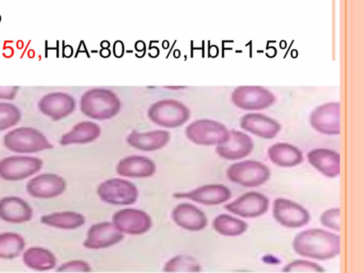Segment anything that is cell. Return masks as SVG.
Returning a JSON list of instances; mask_svg holds the SVG:
<instances>
[{
  "instance_id": "1",
  "label": "cell",
  "mask_w": 364,
  "mask_h": 273,
  "mask_svg": "<svg viewBox=\"0 0 364 273\" xmlns=\"http://www.w3.org/2000/svg\"><path fill=\"white\" fill-rule=\"evenodd\" d=\"M292 247L301 257L327 260L340 254L341 238L338 235L323 229L310 228L294 237Z\"/></svg>"
},
{
  "instance_id": "19",
  "label": "cell",
  "mask_w": 364,
  "mask_h": 273,
  "mask_svg": "<svg viewBox=\"0 0 364 273\" xmlns=\"http://www.w3.org/2000/svg\"><path fill=\"white\" fill-rule=\"evenodd\" d=\"M40 111L54 121L68 116L75 109V102L72 96L61 92L44 95L38 104Z\"/></svg>"
},
{
  "instance_id": "28",
  "label": "cell",
  "mask_w": 364,
  "mask_h": 273,
  "mask_svg": "<svg viewBox=\"0 0 364 273\" xmlns=\"http://www.w3.org/2000/svg\"><path fill=\"white\" fill-rule=\"evenodd\" d=\"M43 224L63 230H75L82 226L85 218L74 211L56 212L41 218Z\"/></svg>"
},
{
  "instance_id": "3",
  "label": "cell",
  "mask_w": 364,
  "mask_h": 273,
  "mask_svg": "<svg viewBox=\"0 0 364 273\" xmlns=\"http://www.w3.org/2000/svg\"><path fill=\"white\" fill-rule=\"evenodd\" d=\"M119 108L118 98L106 90H90L82 96L80 100L82 112L94 119H109L118 113Z\"/></svg>"
},
{
  "instance_id": "2",
  "label": "cell",
  "mask_w": 364,
  "mask_h": 273,
  "mask_svg": "<svg viewBox=\"0 0 364 273\" xmlns=\"http://www.w3.org/2000/svg\"><path fill=\"white\" fill-rule=\"evenodd\" d=\"M4 146L15 153L31 154L53 149L43 133L33 127H18L4 136Z\"/></svg>"
},
{
  "instance_id": "32",
  "label": "cell",
  "mask_w": 364,
  "mask_h": 273,
  "mask_svg": "<svg viewBox=\"0 0 364 273\" xmlns=\"http://www.w3.org/2000/svg\"><path fill=\"white\" fill-rule=\"evenodd\" d=\"M21 118L20 109L13 104L0 102V132L15 126Z\"/></svg>"
},
{
  "instance_id": "11",
  "label": "cell",
  "mask_w": 364,
  "mask_h": 273,
  "mask_svg": "<svg viewBox=\"0 0 364 273\" xmlns=\"http://www.w3.org/2000/svg\"><path fill=\"white\" fill-rule=\"evenodd\" d=\"M269 200L262 193L247 192L225 205L224 208L239 217L255 218L264 215L268 210Z\"/></svg>"
},
{
  "instance_id": "17",
  "label": "cell",
  "mask_w": 364,
  "mask_h": 273,
  "mask_svg": "<svg viewBox=\"0 0 364 273\" xmlns=\"http://www.w3.org/2000/svg\"><path fill=\"white\" fill-rule=\"evenodd\" d=\"M66 189L64 178L55 173H43L31 178L26 184L27 193L33 198L49 199L58 197Z\"/></svg>"
},
{
  "instance_id": "13",
  "label": "cell",
  "mask_w": 364,
  "mask_h": 273,
  "mask_svg": "<svg viewBox=\"0 0 364 273\" xmlns=\"http://www.w3.org/2000/svg\"><path fill=\"white\" fill-rule=\"evenodd\" d=\"M311 127L321 134L333 136L340 134V103L326 102L316 107L309 117Z\"/></svg>"
},
{
  "instance_id": "4",
  "label": "cell",
  "mask_w": 364,
  "mask_h": 273,
  "mask_svg": "<svg viewBox=\"0 0 364 273\" xmlns=\"http://www.w3.org/2000/svg\"><path fill=\"white\" fill-rule=\"evenodd\" d=\"M271 176L269 168L263 163L255 160H245L231 164L226 170L229 181L246 188H256L268 181Z\"/></svg>"
},
{
  "instance_id": "36",
  "label": "cell",
  "mask_w": 364,
  "mask_h": 273,
  "mask_svg": "<svg viewBox=\"0 0 364 273\" xmlns=\"http://www.w3.org/2000/svg\"><path fill=\"white\" fill-rule=\"evenodd\" d=\"M18 87L9 86V87H0V99L12 100L16 95Z\"/></svg>"
},
{
  "instance_id": "8",
  "label": "cell",
  "mask_w": 364,
  "mask_h": 273,
  "mask_svg": "<svg viewBox=\"0 0 364 273\" xmlns=\"http://www.w3.org/2000/svg\"><path fill=\"white\" fill-rule=\"evenodd\" d=\"M148 116L156 124L175 128L182 126L189 119L190 112L183 104L175 100H161L149 109Z\"/></svg>"
},
{
  "instance_id": "14",
  "label": "cell",
  "mask_w": 364,
  "mask_h": 273,
  "mask_svg": "<svg viewBox=\"0 0 364 273\" xmlns=\"http://www.w3.org/2000/svg\"><path fill=\"white\" fill-rule=\"evenodd\" d=\"M232 196L228 187L219 183L206 184L186 192L173 194L177 199H188L204 205H218L228 201Z\"/></svg>"
},
{
  "instance_id": "25",
  "label": "cell",
  "mask_w": 364,
  "mask_h": 273,
  "mask_svg": "<svg viewBox=\"0 0 364 273\" xmlns=\"http://www.w3.org/2000/svg\"><path fill=\"white\" fill-rule=\"evenodd\" d=\"M267 156L272 164L282 168L294 167L304 161L302 151L296 146L285 142L270 146Z\"/></svg>"
},
{
  "instance_id": "35",
  "label": "cell",
  "mask_w": 364,
  "mask_h": 273,
  "mask_svg": "<svg viewBox=\"0 0 364 273\" xmlns=\"http://www.w3.org/2000/svg\"><path fill=\"white\" fill-rule=\"evenodd\" d=\"M57 272H89L92 271L90 264L85 260H72L58 267Z\"/></svg>"
},
{
  "instance_id": "27",
  "label": "cell",
  "mask_w": 364,
  "mask_h": 273,
  "mask_svg": "<svg viewBox=\"0 0 364 273\" xmlns=\"http://www.w3.org/2000/svg\"><path fill=\"white\" fill-rule=\"evenodd\" d=\"M23 261L28 267L37 271L51 269L57 263V259L52 252L38 247L26 250L23 255Z\"/></svg>"
},
{
  "instance_id": "31",
  "label": "cell",
  "mask_w": 364,
  "mask_h": 273,
  "mask_svg": "<svg viewBox=\"0 0 364 273\" xmlns=\"http://www.w3.org/2000/svg\"><path fill=\"white\" fill-rule=\"evenodd\" d=\"M164 271L166 272H198L201 266L190 255H178L166 262Z\"/></svg>"
},
{
  "instance_id": "18",
  "label": "cell",
  "mask_w": 364,
  "mask_h": 273,
  "mask_svg": "<svg viewBox=\"0 0 364 273\" xmlns=\"http://www.w3.org/2000/svg\"><path fill=\"white\" fill-rule=\"evenodd\" d=\"M171 218L179 228L193 232L205 229L208 223L205 213L189 203H181L175 206L171 212Z\"/></svg>"
},
{
  "instance_id": "30",
  "label": "cell",
  "mask_w": 364,
  "mask_h": 273,
  "mask_svg": "<svg viewBox=\"0 0 364 273\" xmlns=\"http://www.w3.org/2000/svg\"><path fill=\"white\" fill-rule=\"evenodd\" d=\"M26 245L24 238L16 232L0 234V258L11 259L20 255Z\"/></svg>"
},
{
  "instance_id": "24",
  "label": "cell",
  "mask_w": 364,
  "mask_h": 273,
  "mask_svg": "<svg viewBox=\"0 0 364 273\" xmlns=\"http://www.w3.org/2000/svg\"><path fill=\"white\" fill-rule=\"evenodd\" d=\"M33 210L21 198L4 197L0 199V218L7 223H23L31 220Z\"/></svg>"
},
{
  "instance_id": "29",
  "label": "cell",
  "mask_w": 364,
  "mask_h": 273,
  "mask_svg": "<svg viewBox=\"0 0 364 273\" xmlns=\"http://www.w3.org/2000/svg\"><path fill=\"white\" fill-rule=\"evenodd\" d=\"M212 225L218 234L225 237L240 236L248 228L245 221L226 213L218 215L213 219Z\"/></svg>"
},
{
  "instance_id": "34",
  "label": "cell",
  "mask_w": 364,
  "mask_h": 273,
  "mask_svg": "<svg viewBox=\"0 0 364 273\" xmlns=\"http://www.w3.org/2000/svg\"><path fill=\"white\" fill-rule=\"evenodd\" d=\"M321 224L328 229L339 232L340 225V208H331L324 210L320 215Z\"/></svg>"
},
{
  "instance_id": "20",
  "label": "cell",
  "mask_w": 364,
  "mask_h": 273,
  "mask_svg": "<svg viewBox=\"0 0 364 273\" xmlns=\"http://www.w3.org/2000/svg\"><path fill=\"white\" fill-rule=\"evenodd\" d=\"M240 124L243 130L267 139L274 138L282 129L281 124L274 119L257 112L243 115Z\"/></svg>"
},
{
  "instance_id": "6",
  "label": "cell",
  "mask_w": 364,
  "mask_h": 273,
  "mask_svg": "<svg viewBox=\"0 0 364 273\" xmlns=\"http://www.w3.org/2000/svg\"><path fill=\"white\" fill-rule=\"evenodd\" d=\"M97 193L102 201L114 205L134 204L139 196L137 187L131 181L120 178L102 181L97 188Z\"/></svg>"
},
{
  "instance_id": "16",
  "label": "cell",
  "mask_w": 364,
  "mask_h": 273,
  "mask_svg": "<svg viewBox=\"0 0 364 273\" xmlns=\"http://www.w3.org/2000/svg\"><path fill=\"white\" fill-rule=\"evenodd\" d=\"M255 144L247 134L232 129L229 132L228 139L215 148L216 154L228 161L242 159L249 156L254 149Z\"/></svg>"
},
{
  "instance_id": "33",
  "label": "cell",
  "mask_w": 364,
  "mask_h": 273,
  "mask_svg": "<svg viewBox=\"0 0 364 273\" xmlns=\"http://www.w3.org/2000/svg\"><path fill=\"white\" fill-rule=\"evenodd\" d=\"M283 271L285 272H323L324 269L318 263L306 259H295L287 264Z\"/></svg>"
},
{
  "instance_id": "10",
  "label": "cell",
  "mask_w": 364,
  "mask_h": 273,
  "mask_svg": "<svg viewBox=\"0 0 364 273\" xmlns=\"http://www.w3.org/2000/svg\"><path fill=\"white\" fill-rule=\"evenodd\" d=\"M272 215L279 224L287 228L304 227L311 219V215L306 208L284 198H277L274 200Z\"/></svg>"
},
{
  "instance_id": "15",
  "label": "cell",
  "mask_w": 364,
  "mask_h": 273,
  "mask_svg": "<svg viewBox=\"0 0 364 273\" xmlns=\"http://www.w3.org/2000/svg\"><path fill=\"white\" fill-rule=\"evenodd\" d=\"M123 238L124 234L112 222H100L90 227L83 246L89 250H102L118 244Z\"/></svg>"
},
{
  "instance_id": "23",
  "label": "cell",
  "mask_w": 364,
  "mask_h": 273,
  "mask_svg": "<svg viewBox=\"0 0 364 273\" xmlns=\"http://www.w3.org/2000/svg\"><path fill=\"white\" fill-rule=\"evenodd\" d=\"M170 140V134L165 130L146 132H132L127 137V144L135 149L153 151L164 147Z\"/></svg>"
},
{
  "instance_id": "12",
  "label": "cell",
  "mask_w": 364,
  "mask_h": 273,
  "mask_svg": "<svg viewBox=\"0 0 364 273\" xmlns=\"http://www.w3.org/2000/svg\"><path fill=\"white\" fill-rule=\"evenodd\" d=\"M112 222L123 234L129 235L144 234L152 227L150 215L136 208L119 210L114 213Z\"/></svg>"
},
{
  "instance_id": "22",
  "label": "cell",
  "mask_w": 364,
  "mask_h": 273,
  "mask_svg": "<svg viewBox=\"0 0 364 273\" xmlns=\"http://www.w3.org/2000/svg\"><path fill=\"white\" fill-rule=\"evenodd\" d=\"M309 163L328 178L337 177L341 172V157L338 152L326 148H317L307 154Z\"/></svg>"
},
{
  "instance_id": "7",
  "label": "cell",
  "mask_w": 364,
  "mask_h": 273,
  "mask_svg": "<svg viewBox=\"0 0 364 273\" xmlns=\"http://www.w3.org/2000/svg\"><path fill=\"white\" fill-rule=\"evenodd\" d=\"M231 101L240 109L255 111L271 107L275 102L276 97L264 87L242 85L237 87L232 91Z\"/></svg>"
},
{
  "instance_id": "5",
  "label": "cell",
  "mask_w": 364,
  "mask_h": 273,
  "mask_svg": "<svg viewBox=\"0 0 364 273\" xmlns=\"http://www.w3.org/2000/svg\"><path fill=\"white\" fill-rule=\"evenodd\" d=\"M229 132L225 125L219 122L201 119L188 125L186 129V135L196 144L218 146L228 139Z\"/></svg>"
},
{
  "instance_id": "9",
  "label": "cell",
  "mask_w": 364,
  "mask_h": 273,
  "mask_svg": "<svg viewBox=\"0 0 364 273\" xmlns=\"http://www.w3.org/2000/svg\"><path fill=\"white\" fill-rule=\"evenodd\" d=\"M43 161L38 157L11 156L0 161V178L6 181L26 179L43 167Z\"/></svg>"
},
{
  "instance_id": "21",
  "label": "cell",
  "mask_w": 364,
  "mask_h": 273,
  "mask_svg": "<svg viewBox=\"0 0 364 273\" xmlns=\"http://www.w3.org/2000/svg\"><path fill=\"white\" fill-rule=\"evenodd\" d=\"M156 170V164L151 159L140 155L126 156L119 160L116 166L119 176L133 178L152 176Z\"/></svg>"
},
{
  "instance_id": "26",
  "label": "cell",
  "mask_w": 364,
  "mask_h": 273,
  "mask_svg": "<svg viewBox=\"0 0 364 273\" xmlns=\"http://www.w3.org/2000/svg\"><path fill=\"white\" fill-rule=\"evenodd\" d=\"M100 133L101 129L96 123L82 122L75 124L61 136L60 144L66 146L90 143L96 140L100 136Z\"/></svg>"
}]
</instances>
